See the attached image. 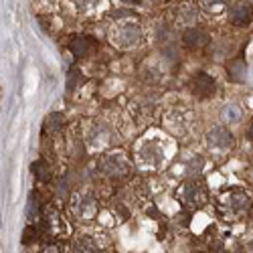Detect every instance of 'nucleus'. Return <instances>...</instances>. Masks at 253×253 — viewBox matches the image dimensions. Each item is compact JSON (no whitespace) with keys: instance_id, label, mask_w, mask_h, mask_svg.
Here are the masks:
<instances>
[{"instance_id":"17","label":"nucleus","mask_w":253,"mask_h":253,"mask_svg":"<svg viewBox=\"0 0 253 253\" xmlns=\"http://www.w3.org/2000/svg\"><path fill=\"white\" fill-rule=\"evenodd\" d=\"M73 247H75V251H97L95 243H93L91 239H87V237H81V239H77Z\"/></svg>"},{"instance_id":"9","label":"nucleus","mask_w":253,"mask_h":253,"mask_svg":"<svg viewBox=\"0 0 253 253\" xmlns=\"http://www.w3.org/2000/svg\"><path fill=\"white\" fill-rule=\"evenodd\" d=\"M182 41H184V45L186 47H191V49H201L209 43V35L203 31V29H197V27H191V29H186L184 35H182Z\"/></svg>"},{"instance_id":"3","label":"nucleus","mask_w":253,"mask_h":253,"mask_svg":"<svg viewBox=\"0 0 253 253\" xmlns=\"http://www.w3.org/2000/svg\"><path fill=\"white\" fill-rule=\"evenodd\" d=\"M114 39L120 47H134L142 41V31L136 23H120L114 31Z\"/></svg>"},{"instance_id":"23","label":"nucleus","mask_w":253,"mask_h":253,"mask_svg":"<svg viewBox=\"0 0 253 253\" xmlns=\"http://www.w3.org/2000/svg\"><path fill=\"white\" fill-rule=\"evenodd\" d=\"M249 138H253V124H251V128H249Z\"/></svg>"},{"instance_id":"21","label":"nucleus","mask_w":253,"mask_h":253,"mask_svg":"<svg viewBox=\"0 0 253 253\" xmlns=\"http://www.w3.org/2000/svg\"><path fill=\"white\" fill-rule=\"evenodd\" d=\"M225 2H229V0H201V4H203L205 8H215V6L225 4Z\"/></svg>"},{"instance_id":"14","label":"nucleus","mask_w":253,"mask_h":253,"mask_svg":"<svg viewBox=\"0 0 253 253\" xmlns=\"http://www.w3.org/2000/svg\"><path fill=\"white\" fill-rule=\"evenodd\" d=\"M195 18H197V12H195L193 6L182 4L178 8V14H176V23L178 25H191V23H195Z\"/></svg>"},{"instance_id":"1","label":"nucleus","mask_w":253,"mask_h":253,"mask_svg":"<svg viewBox=\"0 0 253 253\" xmlns=\"http://www.w3.org/2000/svg\"><path fill=\"white\" fill-rule=\"evenodd\" d=\"M180 201L186 209H199L207 203V191H205V186L201 182H186L182 186V191H180Z\"/></svg>"},{"instance_id":"16","label":"nucleus","mask_w":253,"mask_h":253,"mask_svg":"<svg viewBox=\"0 0 253 253\" xmlns=\"http://www.w3.org/2000/svg\"><path fill=\"white\" fill-rule=\"evenodd\" d=\"M27 217H29V219H37V217H39V195H37V193H31Z\"/></svg>"},{"instance_id":"15","label":"nucleus","mask_w":253,"mask_h":253,"mask_svg":"<svg viewBox=\"0 0 253 253\" xmlns=\"http://www.w3.org/2000/svg\"><path fill=\"white\" fill-rule=\"evenodd\" d=\"M63 124H65V120H63L61 114H51L45 122V132L47 134H59V130L63 128Z\"/></svg>"},{"instance_id":"13","label":"nucleus","mask_w":253,"mask_h":253,"mask_svg":"<svg viewBox=\"0 0 253 253\" xmlns=\"http://www.w3.org/2000/svg\"><path fill=\"white\" fill-rule=\"evenodd\" d=\"M33 172H35V176H37L41 182H49L51 176H53L51 166H49L47 160H37V162L33 164Z\"/></svg>"},{"instance_id":"11","label":"nucleus","mask_w":253,"mask_h":253,"mask_svg":"<svg viewBox=\"0 0 253 253\" xmlns=\"http://www.w3.org/2000/svg\"><path fill=\"white\" fill-rule=\"evenodd\" d=\"M93 45H95V43H93L89 37H79V39L71 41L69 49H71V53L77 55V57H85V55H89V51L93 49Z\"/></svg>"},{"instance_id":"5","label":"nucleus","mask_w":253,"mask_h":253,"mask_svg":"<svg viewBox=\"0 0 253 253\" xmlns=\"http://www.w3.org/2000/svg\"><path fill=\"white\" fill-rule=\"evenodd\" d=\"M138 162L144 168H148V170H154V168H158L160 162H162V150L158 148L156 144L146 142L142 148L138 150Z\"/></svg>"},{"instance_id":"8","label":"nucleus","mask_w":253,"mask_h":253,"mask_svg":"<svg viewBox=\"0 0 253 253\" xmlns=\"http://www.w3.org/2000/svg\"><path fill=\"white\" fill-rule=\"evenodd\" d=\"M229 18H231V23L237 25V27H247L251 23V18H253V6L247 4V2H239V4H235L233 8H231Z\"/></svg>"},{"instance_id":"19","label":"nucleus","mask_w":253,"mask_h":253,"mask_svg":"<svg viewBox=\"0 0 253 253\" xmlns=\"http://www.w3.org/2000/svg\"><path fill=\"white\" fill-rule=\"evenodd\" d=\"M37 239V229L35 227H27L23 231V245H31Z\"/></svg>"},{"instance_id":"10","label":"nucleus","mask_w":253,"mask_h":253,"mask_svg":"<svg viewBox=\"0 0 253 253\" xmlns=\"http://www.w3.org/2000/svg\"><path fill=\"white\" fill-rule=\"evenodd\" d=\"M227 71H229V77H231V81H235V83H241V81H245V77H247V65H245V59H243V57H237V59H233V61L229 63Z\"/></svg>"},{"instance_id":"22","label":"nucleus","mask_w":253,"mask_h":253,"mask_svg":"<svg viewBox=\"0 0 253 253\" xmlns=\"http://www.w3.org/2000/svg\"><path fill=\"white\" fill-rule=\"evenodd\" d=\"M138 2H144V4H158L160 0H138Z\"/></svg>"},{"instance_id":"2","label":"nucleus","mask_w":253,"mask_h":253,"mask_svg":"<svg viewBox=\"0 0 253 253\" xmlns=\"http://www.w3.org/2000/svg\"><path fill=\"white\" fill-rule=\"evenodd\" d=\"M101 172L108 174L110 178H124L130 174V164L122 154H110L101 158Z\"/></svg>"},{"instance_id":"12","label":"nucleus","mask_w":253,"mask_h":253,"mask_svg":"<svg viewBox=\"0 0 253 253\" xmlns=\"http://www.w3.org/2000/svg\"><path fill=\"white\" fill-rule=\"evenodd\" d=\"M229 207H231V211L233 213H243V211H247L249 207H251V201H249V197L243 193V191H235L233 195H231V201H229Z\"/></svg>"},{"instance_id":"7","label":"nucleus","mask_w":253,"mask_h":253,"mask_svg":"<svg viewBox=\"0 0 253 253\" xmlns=\"http://www.w3.org/2000/svg\"><path fill=\"white\" fill-rule=\"evenodd\" d=\"M207 142H209L211 148H215V150H227L229 146L233 144V136H231L229 130H225V128H213L207 136Z\"/></svg>"},{"instance_id":"18","label":"nucleus","mask_w":253,"mask_h":253,"mask_svg":"<svg viewBox=\"0 0 253 253\" xmlns=\"http://www.w3.org/2000/svg\"><path fill=\"white\" fill-rule=\"evenodd\" d=\"M79 81H81V73L77 67H71L69 69V77H67V87L69 89H75L79 85Z\"/></svg>"},{"instance_id":"6","label":"nucleus","mask_w":253,"mask_h":253,"mask_svg":"<svg viewBox=\"0 0 253 253\" xmlns=\"http://www.w3.org/2000/svg\"><path fill=\"white\" fill-rule=\"evenodd\" d=\"M215 79L211 77V75H207V73H197L195 77H193V81H191V89H193V93L197 95V97H211L215 93Z\"/></svg>"},{"instance_id":"20","label":"nucleus","mask_w":253,"mask_h":253,"mask_svg":"<svg viewBox=\"0 0 253 253\" xmlns=\"http://www.w3.org/2000/svg\"><path fill=\"white\" fill-rule=\"evenodd\" d=\"M241 118V110L237 108V105H229L227 108V120L229 122H237Z\"/></svg>"},{"instance_id":"4","label":"nucleus","mask_w":253,"mask_h":253,"mask_svg":"<svg viewBox=\"0 0 253 253\" xmlns=\"http://www.w3.org/2000/svg\"><path fill=\"white\" fill-rule=\"evenodd\" d=\"M73 213L79 217V219H93L97 215V201L93 199V195L89 193H83V195H77L73 199Z\"/></svg>"}]
</instances>
